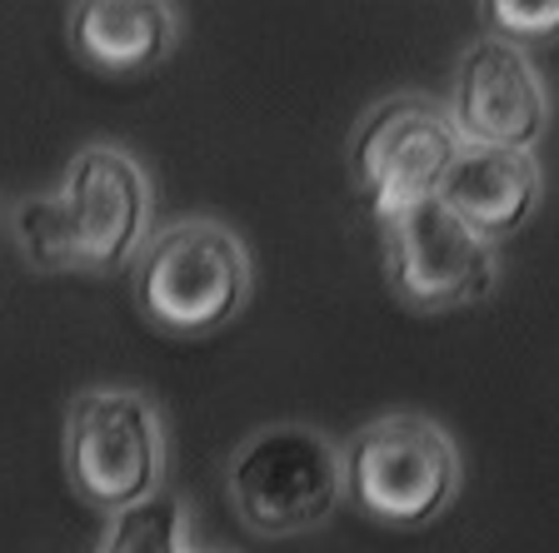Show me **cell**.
Masks as SVG:
<instances>
[{
  "label": "cell",
  "instance_id": "cell-1",
  "mask_svg": "<svg viewBox=\"0 0 559 553\" xmlns=\"http://www.w3.org/2000/svg\"><path fill=\"white\" fill-rule=\"evenodd\" d=\"M130 289L165 339H210L250 304V250L221 219H180L155 230L130 269Z\"/></svg>",
  "mask_w": 559,
  "mask_h": 553
},
{
  "label": "cell",
  "instance_id": "cell-2",
  "mask_svg": "<svg viewBox=\"0 0 559 553\" xmlns=\"http://www.w3.org/2000/svg\"><path fill=\"white\" fill-rule=\"evenodd\" d=\"M66 479L100 514L165 494V419L140 389H85L66 409Z\"/></svg>",
  "mask_w": 559,
  "mask_h": 553
},
{
  "label": "cell",
  "instance_id": "cell-3",
  "mask_svg": "<svg viewBox=\"0 0 559 553\" xmlns=\"http://www.w3.org/2000/svg\"><path fill=\"white\" fill-rule=\"evenodd\" d=\"M345 498L374 524L425 529L460 494V449L425 414H380L340 454Z\"/></svg>",
  "mask_w": 559,
  "mask_h": 553
},
{
  "label": "cell",
  "instance_id": "cell-4",
  "mask_svg": "<svg viewBox=\"0 0 559 553\" xmlns=\"http://www.w3.org/2000/svg\"><path fill=\"white\" fill-rule=\"evenodd\" d=\"M225 494L240 524L260 539L310 533L345 498L340 449L310 424H265L245 438L225 473Z\"/></svg>",
  "mask_w": 559,
  "mask_h": 553
},
{
  "label": "cell",
  "instance_id": "cell-5",
  "mask_svg": "<svg viewBox=\"0 0 559 553\" xmlns=\"http://www.w3.org/2000/svg\"><path fill=\"white\" fill-rule=\"evenodd\" d=\"M465 140L450 120V105L435 95H384L360 116L349 135V175L374 219L415 209L440 195V180L460 160Z\"/></svg>",
  "mask_w": 559,
  "mask_h": 553
},
{
  "label": "cell",
  "instance_id": "cell-6",
  "mask_svg": "<svg viewBox=\"0 0 559 553\" xmlns=\"http://www.w3.org/2000/svg\"><path fill=\"white\" fill-rule=\"evenodd\" d=\"M60 209H66L70 260L85 275H116L135 269L145 244L155 240V190L151 175L126 145L91 140L70 155L60 180Z\"/></svg>",
  "mask_w": 559,
  "mask_h": 553
},
{
  "label": "cell",
  "instance_id": "cell-7",
  "mask_svg": "<svg viewBox=\"0 0 559 553\" xmlns=\"http://www.w3.org/2000/svg\"><path fill=\"white\" fill-rule=\"evenodd\" d=\"M384 225V275L395 300L415 314H450L479 304L500 279L495 244L469 235L440 200L380 219Z\"/></svg>",
  "mask_w": 559,
  "mask_h": 553
},
{
  "label": "cell",
  "instance_id": "cell-8",
  "mask_svg": "<svg viewBox=\"0 0 559 553\" xmlns=\"http://www.w3.org/2000/svg\"><path fill=\"white\" fill-rule=\"evenodd\" d=\"M450 120L479 151H535L549 130V85L530 50L500 35H479L454 60Z\"/></svg>",
  "mask_w": 559,
  "mask_h": 553
},
{
  "label": "cell",
  "instance_id": "cell-9",
  "mask_svg": "<svg viewBox=\"0 0 559 553\" xmlns=\"http://www.w3.org/2000/svg\"><path fill=\"white\" fill-rule=\"evenodd\" d=\"M545 195V175H539L535 151H479L465 145L450 175L440 180V205L450 209L469 235L485 244H500L530 225Z\"/></svg>",
  "mask_w": 559,
  "mask_h": 553
},
{
  "label": "cell",
  "instance_id": "cell-10",
  "mask_svg": "<svg viewBox=\"0 0 559 553\" xmlns=\"http://www.w3.org/2000/svg\"><path fill=\"white\" fill-rule=\"evenodd\" d=\"M180 40V11L165 0H85L70 5V50L100 75H145Z\"/></svg>",
  "mask_w": 559,
  "mask_h": 553
},
{
  "label": "cell",
  "instance_id": "cell-11",
  "mask_svg": "<svg viewBox=\"0 0 559 553\" xmlns=\"http://www.w3.org/2000/svg\"><path fill=\"white\" fill-rule=\"evenodd\" d=\"M190 514L175 494H155L151 504L126 508L105 524L95 553H190Z\"/></svg>",
  "mask_w": 559,
  "mask_h": 553
},
{
  "label": "cell",
  "instance_id": "cell-12",
  "mask_svg": "<svg viewBox=\"0 0 559 553\" xmlns=\"http://www.w3.org/2000/svg\"><path fill=\"white\" fill-rule=\"evenodd\" d=\"M11 225H15V244H21V254L31 260V269H46V275H66V269H75L60 195L21 200L15 215H11Z\"/></svg>",
  "mask_w": 559,
  "mask_h": 553
},
{
  "label": "cell",
  "instance_id": "cell-13",
  "mask_svg": "<svg viewBox=\"0 0 559 553\" xmlns=\"http://www.w3.org/2000/svg\"><path fill=\"white\" fill-rule=\"evenodd\" d=\"M485 21L500 40L524 50L539 40H559V0H489Z\"/></svg>",
  "mask_w": 559,
  "mask_h": 553
},
{
  "label": "cell",
  "instance_id": "cell-14",
  "mask_svg": "<svg viewBox=\"0 0 559 553\" xmlns=\"http://www.w3.org/2000/svg\"><path fill=\"white\" fill-rule=\"evenodd\" d=\"M190 553H225V549H205V543H195V549H190Z\"/></svg>",
  "mask_w": 559,
  "mask_h": 553
}]
</instances>
